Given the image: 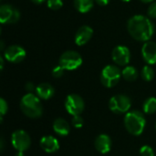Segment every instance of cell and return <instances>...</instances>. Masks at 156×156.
<instances>
[{"label":"cell","mask_w":156,"mask_h":156,"mask_svg":"<svg viewBox=\"0 0 156 156\" xmlns=\"http://www.w3.org/2000/svg\"><path fill=\"white\" fill-rule=\"evenodd\" d=\"M0 63H1V65H0V69H1V70L3 69V68H4V57H0Z\"/></svg>","instance_id":"31"},{"label":"cell","mask_w":156,"mask_h":156,"mask_svg":"<svg viewBox=\"0 0 156 156\" xmlns=\"http://www.w3.org/2000/svg\"><path fill=\"white\" fill-rule=\"evenodd\" d=\"M26 50L18 45L8 46L4 50V58L11 63H19L26 58Z\"/></svg>","instance_id":"10"},{"label":"cell","mask_w":156,"mask_h":156,"mask_svg":"<svg viewBox=\"0 0 156 156\" xmlns=\"http://www.w3.org/2000/svg\"><path fill=\"white\" fill-rule=\"evenodd\" d=\"M25 88H26V90L28 91V93H32V91H33L34 90H36L35 85H34L32 82H27V83L26 84Z\"/></svg>","instance_id":"28"},{"label":"cell","mask_w":156,"mask_h":156,"mask_svg":"<svg viewBox=\"0 0 156 156\" xmlns=\"http://www.w3.org/2000/svg\"><path fill=\"white\" fill-rule=\"evenodd\" d=\"M37 96L41 100H48L53 97L55 93V90L53 86L48 83H40L36 87Z\"/></svg>","instance_id":"16"},{"label":"cell","mask_w":156,"mask_h":156,"mask_svg":"<svg viewBox=\"0 0 156 156\" xmlns=\"http://www.w3.org/2000/svg\"><path fill=\"white\" fill-rule=\"evenodd\" d=\"M141 156H154V152L153 148L149 145H144L140 149Z\"/></svg>","instance_id":"24"},{"label":"cell","mask_w":156,"mask_h":156,"mask_svg":"<svg viewBox=\"0 0 156 156\" xmlns=\"http://www.w3.org/2000/svg\"><path fill=\"white\" fill-rule=\"evenodd\" d=\"M147 14L151 18H156V2L152 3L147 10Z\"/></svg>","instance_id":"27"},{"label":"cell","mask_w":156,"mask_h":156,"mask_svg":"<svg viewBox=\"0 0 156 156\" xmlns=\"http://www.w3.org/2000/svg\"><path fill=\"white\" fill-rule=\"evenodd\" d=\"M124 125L128 133H130L133 135L139 136L144 131L146 120L143 112L134 110L128 112L125 114Z\"/></svg>","instance_id":"3"},{"label":"cell","mask_w":156,"mask_h":156,"mask_svg":"<svg viewBox=\"0 0 156 156\" xmlns=\"http://www.w3.org/2000/svg\"><path fill=\"white\" fill-rule=\"evenodd\" d=\"M144 112L146 114H153L156 112V98L155 97H150L144 102L143 105Z\"/></svg>","instance_id":"20"},{"label":"cell","mask_w":156,"mask_h":156,"mask_svg":"<svg viewBox=\"0 0 156 156\" xmlns=\"http://www.w3.org/2000/svg\"><path fill=\"white\" fill-rule=\"evenodd\" d=\"M140 1H142L143 3H151V2H153L154 0H140Z\"/></svg>","instance_id":"35"},{"label":"cell","mask_w":156,"mask_h":156,"mask_svg":"<svg viewBox=\"0 0 156 156\" xmlns=\"http://www.w3.org/2000/svg\"><path fill=\"white\" fill-rule=\"evenodd\" d=\"M132 101L131 99L124 94H118L113 96L109 102L110 110L118 114L127 113L131 109Z\"/></svg>","instance_id":"6"},{"label":"cell","mask_w":156,"mask_h":156,"mask_svg":"<svg viewBox=\"0 0 156 156\" xmlns=\"http://www.w3.org/2000/svg\"><path fill=\"white\" fill-rule=\"evenodd\" d=\"M47 5L48 8L52 10H58L63 6V1L62 0H48Z\"/></svg>","instance_id":"22"},{"label":"cell","mask_w":156,"mask_h":156,"mask_svg":"<svg viewBox=\"0 0 156 156\" xmlns=\"http://www.w3.org/2000/svg\"><path fill=\"white\" fill-rule=\"evenodd\" d=\"M20 109L26 116L32 119L40 117L43 112L41 101L34 93H27L21 99Z\"/></svg>","instance_id":"2"},{"label":"cell","mask_w":156,"mask_h":156,"mask_svg":"<svg viewBox=\"0 0 156 156\" xmlns=\"http://www.w3.org/2000/svg\"><path fill=\"white\" fill-rule=\"evenodd\" d=\"M1 150L3 151V149H4V140H3V138H1Z\"/></svg>","instance_id":"34"},{"label":"cell","mask_w":156,"mask_h":156,"mask_svg":"<svg viewBox=\"0 0 156 156\" xmlns=\"http://www.w3.org/2000/svg\"><path fill=\"white\" fill-rule=\"evenodd\" d=\"M95 0H74V7L80 13L85 14L91 10Z\"/></svg>","instance_id":"18"},{"label":"cell","mask_w":156,"mask_h":156,"mask_svg":"<svg viewBox=\"0 0 156 156\" xmlns=\"http://www.w3.org/2000/svg\"><path fill=\"white\" fill-rule=\"evenodd\" d=\"M84 101L78 94H69L65 101V108L67 112L72 116L80 115L84 111Z\"/></svg>","instance_id":"8"},{"label":"cell","mask_w":156,"mask_h":156,"mask_svg":"<svg viewBox=\"0 0 156 156\" xmlns=\"http://www.w3.org/2000/svg\"><path fill=\"white\" fill-rule=\"evenodd\" d=\"M11 143L13 147L17 152H25L30 147L31 139L27 132L23 130H17L12 133Z\"/></svg>","instance_id":"7"},{"label":"cell","mask_w":156,"mask_h":156,"mask_svg":"<svg viewBox=\"0 0 156 156\" xmlns=\"http://www.w3.org/2000/svg\"><path fill=\"white\" fill-rule=\"evenodd\" d=\"M122 77L127 81H134L138 78V70L133 66H126L122 70Z\"/></svg>","instance_id":"19"},{"label":"cell","mask_w":156,"mask_h":156,"mask_svg":"<svg viewBox=\"0 0 156 156\" xmlns=\"http://www.w3.org/2000/svg\"><path fill=\"white\" fill-rule=\"evenodd\" d=\"M58 63V65H60L66 70H74L81 66L82 58L77 51L68 50L62 53Z\"/></svg>","instance_id":"5"},{"label":"cell","mask_w":156,"mask_h":156,"mask_svg":"<svg viewBox=\"0 0 156 156\" xmlns=\"http://www.w3.org/2000/svg\"><path fill=\"white\" fill-rule=\"evenodd\" d=\"M0 50H1V51L5 50V49H4V42H3L2 40H1V42H0Z\"/></svg>","instance_id":"32"},{"label":"cell","mask_w":156,"mask_h":156,"mask_svg":"<svg viewBox=\"0 0 156 156\" xmlns=\"http://www.w3.org/2000/svg\"><path fill=\"white\" fill-rule=\"evenodd\" d=\"M112 58L115 64L119 66H126L131 60L130 49L125 46H117L112 52Z\"/></svg>","instance_id":"11"},{"label":"cell","mask_w":156,"mask_h":156,"mask_svg":"<svg viewBox=\"0 0 156 156\" xmlns=\"http://www.w3.org/2000/svg\"><path fill=\"white\" fill-rule=\"evenodd\" d=\"M121 1H122V2H130L131 0H121Z\"/></svg>","instance_id":"36"},{"label":"cell","mask_w":156,"mask_h":156,"mask_svg":"<svg viewBox=\"0 0 156 156\" xmlns=\"http://www.w3.org/2000/svg\"><path fill=\"white\" fill-rule=\"evenodd\" d=\"M7 110H8L7 102H6L3 98H1V99H0V114H1V121H2V119H3V116L7 112Z\"/></svg>","instance_id":"26"},{"label":"cell","mask_w":156,"mask_h":156,"mask_svg":"<svg viewBox=\"0 0 156 156\" xmlns=\"http://www.w3.org/2000/svg\"><path fill=\"white\" fill-rule=\"evenodd\" d=\"M94 145H95L96 150L99 153H101L102 154H106L112 149V140H111L110 136L102 133L96 137Z\"/></svg>","instance_id":"14"},{"label":"cell","mask_w":156,"mask_h":156,"mask_svg":"<svg viewBox=\"0 0 156 156\" xmlns=\"http://www.w3.org/2000/svg\"><path fill=\"white\" fill-rule=\"evenodd\" d=\"M127 29L133 38L142 42L149 41L154 34V25L143 15H135L127 22Z\"/></svg>","instance_id":"1"},{"label":"cell","mask_w":156,"mask_h":156,"mask_svg":"<svg viewBox=\"0 0 156 156\" xmlns=\"http://www.w3.org/2000/svg\"><path fill=\"white\" fill-rule=\"evenodd\" d=\"M32 3H34V4H36V5H40V4H42L45 0H30Z\"/></svg>","instance_id":"30"},{"label":"cell","mask_w":156,"mask_h":156,"mask_svg":"<svg viewBox=\"0 0 156 156\" xmlns=\"http://www.w3.org/2000/svg\"><path fill=\"white\" fill-rule=\"evenodd\" d=\"M40 147L48 154H53L58 151L59 143L58 141L51 135L44 136L40 139Z\"/></svg>","instance_id":"15"},{"label":"cell","mask_w":156,"mask_h":156,"mask_svg":"<svg viewBox=\"0 0 156 156\" xmlns=\"http://www.w3.org/2000/svg\"><path fill=\"white\" fill-rule=\"evenodd\" d=\"M141 77L145 81H152L154 78V71L151 66H144L141 71Z\"/></svg>","instance_id":"21"},{"label":"cell","mask_w":156,"mask_h":156,"mask_svg":"<svg viewBox=\"0 0 156 156\" xmlns=\"http://www.w3.org/2000/svg\"><path fill=\"white\" fill-rule=\"evenodd\" d=\"M122 77V71L115 65H107L101 70V82L106 88H112L118 84Z\"/></svg>","instance_id":"4"},{"label":"cell","mask_w":156,"mask_h":156,"mask_svg":"<svg viewBox=\"0 0 156 156\" xmlns=\"http://www.w3.org/2000/svg\"><path fill=\"white\" fill-rule=\"evenodd\" d=\"M95 2L101 5V6H104V5H107L109 3H110V0H95Z\"/></svg>","instance_id":"29"},{"label":"cell","mask_w":156,"mask_h":156,"mask_svg":"<svg viewBox=\"0 0 156 156\" xmlns=\"http://www.w3.org/2000/svg\"><path fill=\"white\" fill-rule=\"evenodd\" d=\"M53 131L59 136H67L70 132V126L64 119L58 118L53 122Z\"/></svg>","instance_id":"17"},{"label":"cell","mask_w":156,"mask_h":156,"mask_svg":"<svg viewBox=\"0 0 156 156\" xmlns=\"http://www.w3.org/2000/svg\"><path fill=\"white\" fill-rule=\"evenodd\" d=\"M142 56L144 60L149 65L156 64V43L153 41H147L143 45Z\"/></svg>","instance_id":"12"},{"label":"cell","mask_w":156,"mask_h":156,"mask_svg":"<svg viewBox=\"0 0 156 156\" xmlns=\"http://www.w3.org/2000/svg\"><path fill=\"white\" fill-rule=\"evenodd\" d=\"M93 35V29L89 27V26H81L78 31L76 32L75 35V43L77 46H84L85 44H87L90 38L92 37Z\"/></svg>","instance_id":"13"},{"label":"cell","mask_w":156,"mask_h":156,"mask_svg":"<svg viewBox=\"0 0 156 156\" xmlns=\"http://www.w3.org/2000/svg\"><path fill=\"white\" fill-rule=\"evenodd\" d=\"M20 18V12L9 4L0 6V22L1 24H14Z\"/></svg>","instance_id":"9"},{"label":"cell","mask_w":156,"mask_h":156,"mask_svg":"<svg viewBox=\"0 0 156 156\" xmlns=\"http://www.w3.org/2000/svg\"><path fill=\"white\" fill-rule=\"evenodd\" d=\"M64 69L60 66V65H58L56 66L53 69H52V75L54 78H60L63 76L64 74Z\"/></svg>","instance_id":"25"},{"label":"cell","mask_w":156,"mask_h":156,"mask_svg":"<svg viewBox=\"0 0 156 156\" xmlns=\"http://www.w3.org/2000/svg\"><path fill=\"white\" fill-rule=\"evenodd\" d=\"M71 123L76 129H80V128H82V126L84 124V121L80 115H75L72 117Z\"/></svg>","instance_id":"23"},{"label":"cell","mask_w":156,"mask_h":156,"mask_svg":"<svg viewBox=\"0 0 156 156\" xmlns=\"http://www.w3.org/2000/svg\"><path fill=\"white\" fill-rule=\"evenodd\" d=\"M15 156H25L24 155V152H17Z\"/></svg>","instance_id":"33"}]
</instances>
